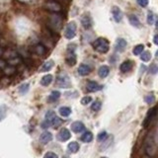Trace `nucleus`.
Masks as SVG:
<instances>
[{
	"mask_svg": "<svg viewBox=\"0 0 158 158\" xmlns=\"http://www.w3.org/2000/svg\"><path fill=\"white\" fill-rule=\"evenodd\" d=\"M62 121L60 118H58L57 116L56 115V113L53 111H48L46 114V121L43 122L42 127L43 128H48L49 127H56L59 125H61Z\"/></svg>",
	"mask_w": 158,
	"mask_h": 158,
	"instance_id": "1",
	"label": "nucleus"
},
{
	"mask_svg": "<svg viewBox=\"0 0 158 158\" xmlns=\"http://www.w3.org/2000/svg\"><path fill=\"white\" fill-rule=\"evenodd\" d=\"M92 47L97 52L107 53L109 49H110V44H109V41L105 38H98L93 42Z\"/></svg>",
	"mask_w": 158,
	"mask_h": 158,
	"instance_id": "2",
	"label": "nucleus"
},
{
	"mask_svg": "<svg viewBox=\"0 0 158 158\" xmlns=\"http://www.w3.org/2000/svg\"><path fill=\"white\" fill-rule=\"evenodd\" d=\"M76 31H77V24L74 21L69 22L66 25L65 30H64V37L67 40H72L76 36Z\"/></svg>",
	"mask_w": 158,
	"mask_h": 158,
	"instance_id": "3",
	"label": "nucleus"
},
{
	"mask_svg": "<svg viewBox=\"0 0 158 158\" xmlns=\"http://www.w3.org/2000/svg\"><path fill=\"white\" fill-rule=\"evenodd\" d=\"M56 85L60 88H70L71 87V80L67 74L60 73L56 77Z\"/></svg>",
	"mask_w": 158,
	"mask_h": 158,
	"instance_id": "4",
	"label": "nucleus"
},
{
	"mask_svg": "<svg viewBox=\"0 0 158 158\" xmlns=\"http://www.w3.org/2000/svg\"><path fill=\"white\" fill-rule=\"evenodd\" d=\"M49 26L54 32H59L62 27V19L59 15L53 14L49 19Z\"/></svg>",
	"mask_w": 158,
	"mask_h": 158,
	"instance_id": "5",
	"label": "nucleus"
},
{
	"mask_svg": "<svg viewBox=\"0 0 158 158\" xmlns=\"http://www.w3.org/2000/svg\"><path fill=\"white\" fill-rule=\"evenodd\" d=\"M44 9L48 10L49 12L52 13H58L61 11V5L57 3L56 1H53V0H48L46 3H44Z\"/></svg>",
	"mask_w": 158,
	"mask_h": 158,
	"instance_id": "6",
	"label": "nucleus"
},
{
	"mask_svg": "<svg viewBox=\"0 0 158 158\" xmlns=\"http://www.w3.org/2000/svg\"><path fill=\"white\" fill-rule=\"evenodd\" d=\"M70 137H71V132L66 127L61 128V130L59 131L58 133H57V139L59 141H62V142L67 141Z\"/></svg>",
	"mask_w": 158,
	"mask_h": 158,
	"instance_id": "7",
	"label": "nucleus"
},
{
	"mask_svg": "<svg viewBox=\"0 0 158 158\" xmlns=\"http://www.w3.org/2000/svg\"><path fill=\"white\" fill-rule=\"evenodd\" d=\"M102 89V86L100 84H98L96 81H88L87 84H86V90L87 92H90V93H94V92H97L99 90H101Z\"/></svg>",
	"mask_w": 158,
	"mask_h": 158,
	"instance_id": "8",
	"label": "nucleus"
},
{
	"mask_svg": "<svg viewBox=\"0 0 158 158\" xmlns=\"http://www.w3.org/2000/svg\"><path fill=\"white\" fill-rule=\"evenodd\" d=\"M156 113H157V108L154 107V108H152L151 110L148 111L147 113V115H146V118H145V120L144 122H143V127H146L149 123H151V121L153 120V118H154L156 116Z\"/></svg>",
	"mask_w": 158,
	"mask_h": 158,
	"instance_id": "9",
	"label": "nucleus"
},
{
	"mask_svg": "<svg viewBox=\"0 0 158 158\" xmlns=\"http://www.w3.org/2000/svg\"><path fill=\"white\" fill-rule=\"evenodd\" d=\"M112 14H113V18H114V20H115V22L120 23L122 21L123 15L122 10L118 6H114L112 8Z\"/></svg>",
	"mask_w": 158,
	"mask_h": 158,
	"instance_id": "10",
	"label": "nucleus"
},
{
	"mask_svg": "<svg viewBox=\"0 0 158 158\" xmlns=\"http://www.w3.org/2000/svg\"><path fill=\"white\" fill-rule=\"evenodd\" d=\"M71 130L75 133H79V132H82L85 131V126H84V123L82 122L76 121L71 125Z\"/></svg>",
	"mask_w": 158,
	"mask_h": 158,
	"instance_id": "11",
	"label": "nucleus"
},
{
	"mask_svg": "<svg viewBox=\"0 0 158 158\" xmlns=\"http://www.w3.org/2000/svg\"><path fill=\"white\" fill-rule=\"evenodd\" d=\"M91 70H92V68L89 66L88 64L82 63L78 67V73H79V75H81V76H86V75H88V74L91 72Z\"/></svg>",
	"mask_w": 158,
	"mask_h": 158,
	"instance_id": "12",
	"label": "nucleus"
},
{
	"mask_svg": "<svg viewBox=\"0 0 158 158\" xmlns=\"http://www.w3.org/2000/svg\"><path fill=\"white\" fill-rule=\"evenodd\" d=\"M52 139V133L49 131H44L41 135H40V141L43 144H47V143L51 142Z\"/></svg>",
	"mask_w": 158,
	"mask_h": 158,
	"instance_id": "13",
	"label": "nucleus"
},
{
	"mask_svg": "<svg viewBox=\"0 0 158 158\" xmlns=\"http://www.w3.org/2000/svg\"><path fill=\"white\" fill-rule=\"evenodd\" d=\"M81 24H82V27L84 29H86V30L90 29L92 27V19H91V17L89 16L88 14L83 15L82 18H81Z\"/></svg>",
	"mask_w": 158,
	"mask_h": 158,
	"instance_id": "14",
	"label": "nucleus"
},
{
	"mask_svg": "<svg viewBox=\"0 0 158 158\" xmlns=\"http://www.w3.org/2000/svg\"><path fill=\"white\" fill-rule=\"evenodd\" d=\"M132 66H133V62L131 60H126L120 65V70L123 73H127V72L131 70Z\"/></svg>",
	"mask_w": 158,
	"mask_h": 158,
	"instance_id": "15",
	"label": "nucleus"
},
{
	"mask_svg": "<svg viewBox=\"0 0 158 158\" xmlns=\"http://www.w3.org/2000/svg\"><path fill=\"white\" fill-rule=\"evenodd\" d=\"M65 62H66V64H68L69 66H74L77 62L76 54L74 52H68L67 56L65 58Z\"/></svg>",
	"mask_w": 158,
	"mask_h": 158,
	"instance_id": "16",
	"label": "nucleus"
},
{
	"mask_svg": "<svg viewBox=\"0 0 158 158\" xmlns=\"http://www.w3.org/2000/svg\"><path fill=\"white\" fill-rule=\"evenodd\" d=\"M127 41L125 39H123V38H118V40H117V43H116V49L118 52H123L125 51V48H126V47H127Z\"/></svg>",
	"mask_w": 158,
	"mask_h": 158,
	"instance_id": "17",
	"label": "nucleus"
},
{
	"mask_svg": "<svg viewBox=\"0 0 158 158\" xmlns=\"http://www.w3.org/2000/svg\"><path fill=\"white\" fill-rule=\"evenodd\" d=\"M54 66V61L53 60H48L44 63H43V65L40 68V71L41 72H48Z\"/></svg>",
	"mask_w": 158,
	"mask_h": 158,
	"instance_id": "18",
	"label": "nucleus"
},
{
	"mask_svg": "<svg viewBox=\"0 0 158 158\" xmlns=\"http://www.w3.org/2000/svg\"><path fill=\"white\" fill-rule=\"evenodd\" d=\"M79 148H80V145H79V143L76 142V141H71L68 143L67 145V150L71 153H76L78 152Z\"/></svg>",
	"mask_w": 158,
	"mask_h": 158,
	"instance_id": "19",
	"label": "nucleus"
},
{
	"mask_svg": "<svg viewBox=\"0 0 158 158\" xmlns=\"http://www.w3.org/2000/svg\"><path fill=\"white\" fill-rule=\"evenodd\" d=\"M110 73V68L107 65H102L98 70V74L101 78H106Z\"/></svg>",
	"mask_w": 158,
	"mask_h": 158,
	"instance_id": "20",
	"label": "nucleus"
},
{
	"mask_svg": "<svg viewBox=\"0 0 158 158\" xmlns=\"http://www.w3.org/2000/svg\"><path fill=\"white\" fill-rule=\"evenodd\" d=\"M58 112H59V115H60L61 117H63V118H67V117H69L71 115V108H69V107H60L59 108V110H58Z\"/></svg>",
	"mask_w": 158,
	"mask_h": 158,
	"instance_id": "21",
	"label": "nucleus"
},
{
	"mask_svg": "<svg viewBox=\"0 0 158 158\" xmlns=\"http://www.w3.org/2000/svg\"><path fill=\"white\" fill-rule=\"evenodd\" d=\"M52 74H47V75H44L42 77L41 79V85L42 86H48L49 84L52 82Z\"/></svg>",
	"mask_w": 158,
	"mask_h": 158,
	"instance_id": "22",
	"label": "nucleus"
},
{
	"mask_svg": "<svg viewBox=\"0 0 158 158\" xmlns=\"http://www.w3.org/2000/svg\"><path fill=\"white\" fill-rule=\"evenodd\" d=\"M154 152H156V146L154 144V142H153V140H149L148 141V143L146 144V147H145V150L147 152V154L149 155V156H153V153H152V150Z\"/></svg>",
	"mask_w": 158,
	"mask_h": 158,
	"instance_id": "23",
	"label": "nucleus"
},
{
	"mask_svg": "<svg viewBox=\"0 0 158 158\" xmlns=\"http://www.w3.org/2000/svg\"><path fill=\"white\" fill-rule=\"evenodd\" d=\"M128 21H130V24L133 27H135V28L140 27V22L135 15H130V16H128Z\"/></svg>",
	"mask_w": 158,
	"mask_h": 158,
	"instance_id": "24",
	"label": "nucleus"
},
{
	"mask_svg": "<svg viewBox=\"0 0 158 158\" xmlns=\"http://www.w3.org/2000/svg\"><path fill=\"white\" fill-rule=\"evenodd\" d=\"M81 140L83 142H85V143H89V142H91L93 140V133L91 131H85L83 133V135H81Z\"/></svg>",
	"mask_w": 158,
	"mask_h": 158,
	"instance_id": "25",
	"label": "nucleus"
},
{
	"mask_svg": "<svg viewBox=\"0 0 158 158\" xmlns=\"http://www.w3.org/2000/svg\"><path fill=\"white\" fill-rule=\"evenodd\" d=\"M59 97H60V92H58V91H56V90H54V91H52L51 94H49V96H48V101L49 103L56 102V101L58 100Z\"/></svg>",
	"mask_w": 158,
	"mask_h": 158,
	"instance_id": "26",
	"label": "nucleus"
},
{
	"mask_svg": "<svg viewBox=\"0 0 158 158\" xmlns=\"http://www.w3.org/2000/svg\"><path fill=\"white\" fill-rule=\"evenodd\" d=\"M3 72L5 73V75L12 76L13 74L16 73V68H15V66H12V65H9V64H7V66L3 69Z\"/></svg>",
	"mask_w": 158,
	"mask_h": 158,
	"instance_id": "27",
	"label": "nucleus"
},
{
	"mask_svg": "<svg viewBox=\"0 0 158 158\" xmlns=\"http://www.w3.org/2000/svg\"><path fill=\"white\" fill-rule=\"evenodd\" d=\"M34 49V52L39 54V56H43V54H44V52H46V48H44L43 44H37V46H35L33 48Z\"/></svg>",
	"mask_w": 158,
	"mask_h": 158,
	"instance_id": "28",
	"label": "nucleus"
},
{
	"mask_svg": "<svg viewBox=\"0 0 158 158\" xmlns=\"http://www.w3.org/2000/svg\"><path fill=\"white\" fill-rule=\"evenodd\" d=\"M143 49H144V46L143 44H137L132 49V53L135 54V56H139V54L143 52Z\"/></svg>",
	"mask_w": 158,
	"mask_h": 158,
	"instance_id": "29",
	"label": "nucleus"
},
{
	"mask_svg": "<svg viewBox=\"0 0 158 158\" xmlns=\"http://www.w3.org/2000/svg\"><path fill=\"white\" fill-rule=\"evenodd\" d=\"M141 56H140V59L142 61H144V62H147V61H149L150 60V58H151V53L149 52H142L141 53Z\"/></svg>",
	"mask_w": 158,
	"mask_h": 158,
	"instance_id": "30",
	"label": "nucleus"
},
{
	"mask_svg": "<svg viewBox=\"0 0 158 158\" xmlns=\"http://www.w3.org/2000/svg\"><path fill=\"white\" fill-rule=\"evenodd\" d=\"M101 107H102V103L97 100L95 102H93L92 106H91V110L94 112H98V111H100Z\"/></svg>",
	"mask_w": 158,
	"mask_h": 158,
	"instance_id": "31",
	"label": "nucleus"
},
{
	"mask_svg": "<svg viewBox=\"0 0 158 158\" xmlns=\"http://www.w3.org/2000/svg\"><path fill=\"white\" fill-rule=\"evenodd\" d=\"M29 88H30V84L24 83V84H22V85L19 87V92L24 95V94H26L29 91Z\"/></svg>",
	"mask_w": 158,
	"mask_h": 158,
	"instance_id": "32",
	"label": "nucleus"
},
{
	"mask_svg": "<svg viewBox=\"0 0 158 158\" xmlns=\"http://www.w3.org/2000/svg\"><path fill=\"white\" fill-rule=\"evenodd\" d=\"M154 23V15L151 11H148L147 13V24L148 25H152Z\"/></svg>",
	"mask_w": 158,
	"mask_h": 158,
	"instance_id": "33",
	"label": "nucleus"
},
{
	"mask_svg": "<svg viewBox=\"0 0 158 158\" xmlns=\"http://www.w3.org/2000/svg\"><path fill=\"white\" fill-rule=\"evenodd\" d=\"M107 136H108V133H107V131H101L100 133L98 135V136H97V138H98V141H104L105 139H107Z\"/></svg>",
	"mask_w": 158,
	"mask_h": 158,
	"instance_id": "34",
	"label": "nucleus"
},
{
	"mask_svg": "<svg viewBox=\"0 0 158 158\" xmlns=\"http://www.w3.org/2000/svg\"><path fill=\"white\" fill-rule=\"evenodd\" d=\"M91 102H92V97H90V96H85L81 99V104L84 106L88 105V104H90Z\"/></svg>",
	"mask_w": 158,
	"mask_h": 158,
	"instance_id": "35",
	"label": "nucleus"
},
{
	"mask_svg": "<svg viewBox=\"0 0 158 158\" xmlns=\"http://www.w3.org/2000/svg\"><path fill=\"white\" fill-rule=\"evenodd\" d=\"M44 158H58L56 153H54L52 151H48L46 154L44 155Z\"/></svg>",
	"mask_w": 158,
	"mask_h": 158,
	"instance_id": "36",
	"label": "nucleus"
},
{
	"mask_svg": "<svg viewBox=\"0 0 158 158\" xmlns=\"http://www.w3.org/2000/svg\"><path fill=\"white\" fill-rule=\"evenodd\" d=\"M144 100H145V102L147 104H152L153 102H154V100H155V97H154V95H153V94H151V95H147L144 98Z\"/></svg>",
	"mask_w": 158,
	"mask_h": 158,
	"instance_id": "37",
	"label": "nucleus"
},
{
	"mask_svg": "<svg viewBox=\"0 0 158 158\" xmlns=\"http://www.w3.org/2000/svg\"><path fill=\"white\" fill-rule=\"evenodd\" d=\"M149 71L152 74H156L158 72V65H156L155 63H152L150 65V67H149Z\"/></svg>",
	"mask_w": 158,
	"mask_h": 158,
	"instance_id": "38",
	"label": "nucleus"
},
{
	"mask_svg": "<svg viewBox=\"0 0 158 158\" xmlns=\"http://www.w3.org/2000/svg\"><path fill=\"white\" fill-rule=\"evenodd\" d=\"M136 2H137V4L139 5V6H141V7H146L147 5H148V0H136Z\"/></svg>",
	"mask_w": 158,
	"mask_h": 158,
	"instance_id": "39",
	"label": "nucleus"
},
{
	"mask_svg": "<svg viewBox=\"0 0 158 158\" xmlns=\"http://www.w3.org/2000/svg\"><path fill=\"white\" fill-rule=\"evenodd\" d=\"M7 66V62L4 60V59L0 58V70H3V69Z\"/></svg>",
	"mask_w": 158,
	"mask_h": 158,
	"instance_id": "40",
	"label": "nucleus"
},
{
	"mask_svg": "<svg viewBox=\"0 0 158 158\" xmlns=\"http://www.w3.org/2000/svg\"><path fill=\"white\" fill-rule=\"evenodd\" d=\"M153 42H154L155 44H157V46H158V35L154 36V38H153Z\"/></svg>",
	"mask_w": 158,
	"mask_h": 158,
	"instance_id": "41",
	"label": "nucleus"
},
{
	"mask_svg": "<svg viewBox=\"0 0 158 158\" xmlns=\"http://www.w3.org/2000/svg\"><path fill=\"white\" fill-rule=\"evenodd\" d=\"M156 29L158 30V20H157V21H156Z\"/></svg>",
	"mask_w": 158,
	"mask_h": 158,
	"instance_id": "42",
	"label": "nucleus"
},
{
	"mask_svg": "<svg viewBox=\"0 0 158 158\" xmlns=\"http://www.w3.org/2000/svg\"><path fill=\"white\" fill-rule=\"evenodd\" d=\"M156 56H157V57H158V51H157V52H156Z\"/></svg>",
	"mask_w": 158,
	"mask_h": 158,
	"instance_id": "43",
	"label": "nucleus"
},
{
	"mask_svg": "<svg viewBox=\"0 0 158 158\" xmlns=\"http://www.w3.org/2000/svg\"><path fill=\"white\" fill-rule=\"evenodd\" d=\"M101 158H107V157H101Z\"/></svg>",
	"mask_w": 158,
	"mask_h": 158,
	"instance_id": "44",
	"label": "nucleus"
}]
</instances>
